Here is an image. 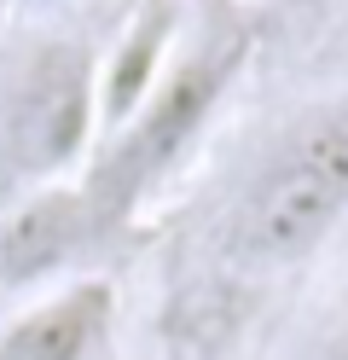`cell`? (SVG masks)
<instances>
[{
	"label": "cell",
	"instance_id": "8",
	"mask_svg": "<svg viewBox=\"0 0 348 360\" xmlns=\"http://www.w3.org/2000/svg\"><path fill=\"white\" fill-rule=\"evenodd\" d=\"M23 6H53V0H23Z\"/></svg>",
	"mask_w": 348,
	"mask_h": 360
},
{
	"label": "cell",
	"instance_id": "4",
	"mask_svg": "<svg viewBox=\"0 0 348 360\" xmlns=\"http://www.w3.org/2000/svg\"><path fill=\"white\" fill-rule=\"evenodd\" d=\"M87 238H99V215L76 180L18 192L0 215V290H53V279L64 285Z\"/></svg>",
	"mask_w": 348,
	"mask_h": 360
},
{
	"label": "cell",
	"instance_id": "2",
	"mask_svg": "<svg viewBox=\"0 0 348 360\" xmlns=\"http://www.w3.org/2000/svg\"><path fill=\"white\" fill-rule=\"evenodd\" d=\"M99 140V58L70 35H46L0 87V186H58Z\"/></svg>",
	"mask_w": 348,
	"mask_h": 360
},
{
	"label": "cell",
	"instance_id": "5",
	"mask_svg": "<svg viewBox=\"0 0 348 360\" xmlns=\"http://www.w3.org/2000/svg\"><path fill=\"white\" fill-rule=\"evenodd\" d=\"M116 320L110 279H64L0 326V360H93Z\"/></svg>",
	"mask_w": 348,
	"mask_h": 360
},
{
	"label": "cell",
	"instance_id": "3",
	"mask_svg": "<svg viewBox=\"0 0 348 360\" xmlns=\"http://www.w3.org/2000/svg\"><path fill=\"white\" fill-rule=\"evenodd\" d=\"M348 215V105L308 110L278 151L244 210V244L262 262H302Z\"/></svg>",
	"mask_w": 348,
	"mask_h": 360
},
{
	"label": "cell",
	"instance_id": "7",
	"mask_svg": "<svg viewBox=\"0 0 348 360\" xmlns=\"http://www.w3.org/2000/svg\"><path fill=\"white\" fill-rule=\"evenodd\" d=\"M319 360H348V302H342V314H337L331 337H325V354H319Z\"/></svg>",
	"mask_w": 348,
	"mask_h": 360
},
{
	"label": "cell",
	"instance_id": "6",
	"mask_svg": "<svg viewBox=\"0 0 348 360\" xmlns=\"http://www.w3.org/2000/svg\"><path fill=\"white\" fill-rule=\"evenodd\" d=\"M174 30H180V18L169 0H146L134 12V24L110 41V53L99 58V140L110 128H122L162 82V70L174 58Z\"/></svg>",
	"mask_w": 348,
	"mask_h": 360
},
{
	"label": "cell",
	"instance_id": "1",
	"mask_svg": "<svg viewBox=\"0 0 348 360\" xmlns=\"http://www.w3.org/2000/svg\"><path fill=\"white\" fill-rule=\"evenodd\" d=\"M244 58H250V35L244 30H215L203 35L198 47H186L169 58L162 82L146 94V105L134 110L122 128L105 134V151L87 174V204L99 215V227H116L128 221L146 198L169 180L192 146L209 134L221 99L232 94V82L244 76Z\"/></svg>",
	"mask_w": 348,
	"mask_h": 360
}]
</instances>
